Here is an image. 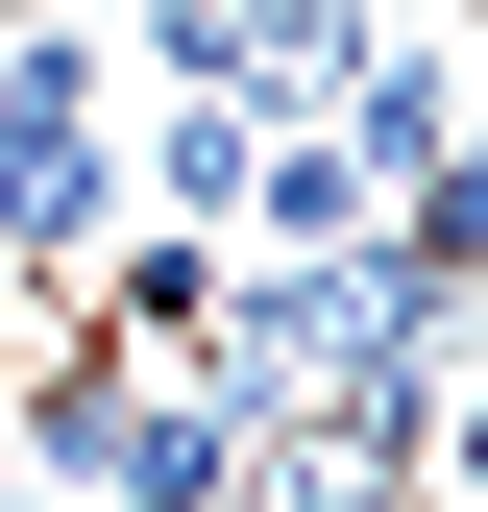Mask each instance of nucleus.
I'll return each mask as SVG.
<instances>
[{
    "instance_id": "obj_3",
    "label": "nucleus",
    "mask_w": 488,
    "mask_h": 512,
    "mask_svg": "<svg viewBox=\"0 0 488 512\" xmlns=\"http://www.w3.org/2000/svg\"><path fill=\"white\" fill-rule=\"evenodd\" d=\"M415 488H464V512H488V366H440V439H415Z\"/></svg>"
},
{
    "instance_id": "obj_5",
    "label": "nucleus",
    "mask_w": 488,
    "mask_h": 512,
    "mask_svg": "<svg viewBox=\"0 0 488 512\" xmlns=\"http://www.w3.org/2000/svg\"><path fill=\"white\" fill-rule=\"evenodd\" d=\"M391 512H464V488H391Z\"/></svg>"
},
{
    "instance_id": "obj_1",
    "label": "nucleus",
    "mask_w": 488,
    "mask_h": 512,
    "mask_svg": "<svg viewBox=\"0 0 488 512\" xmlns=\"http://www.w3.org/2000/svg\"><path fill=\"white\" fill-rule=\"evenodd\" d=\"M122 244V98H0V293H74Z\"/></svg>"
},
{
    "instance_id": "obj_4",
    "label": "nucleus",
    "mask_w": 488,
    "mask_h": 512,
    "mask_svg": "<svg viewBox=\"0 0 488 512\" xmlns=\"http://www.w3.org/2000/svg\"><path fill=\"white\" fill-rule=\"evenodd\" d=\"M0 512H98V488H49V464H0Z\"/></svg>"
},
{
    "instance_id": "obj_2",
    "label": "nucleus",
    "mask_w": 488,
    "mask_h": 512,
    "mask_svg": "<svg viewBox=\"0 0 488 512\" xmlns=\"http://www.w3.org/2000/svg\"><path fill=\"white\" fill-rule=\"evenodd\" d=\"M366 196H391V171H366L342 122H244V196H220V244H293V269H342V244H366Z\"/></svg>"
}]
</instances>
